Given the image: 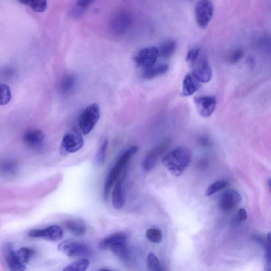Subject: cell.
<instances>
[{
	"mask_svg": "<svg viewBox=\"0 0 271 271\" xmlns=\"http://www.w3.org/2000/svg\"><path fill=\"white\" fill-rule=\"evenodd\" d=\"M192 157V154L190 150L179 147L171 151L164 157L162 162L172 175L179 176L184 173L190 165Z\"/></svg>",
	"mask_w": 271,
	"mask_h": 271,
	"instance_id": "obj_1",
	"label": "cell"
},
{
	"mask_svg": "<svg viewBox=\"0 0 271 271\" xmlns=\"http://www.w3.org/2000/svg\"><path fill=\"white\" fill-rule=\"evenodd\" d=\"M100 116L97 104H92L82 113L79 119V126L82 132L89 134L97 123Z\"/></svg>",
	"mask_w": 271,
	"mask_h": 271,
	"instance_id": "obj_2",
	"label": "cell"
},
{
	"mask_svg": "<svg viewBox=\"0 0 271 271\" xmlns=\"http://www.w3.org/2000/svg\"><path fill=\"white\" fill-rule=\"evenodd\" d=\"M58 250L68 257H85L91 255V250L89 246L71 239L60 243Z\"/></svg>",
	"mask_w": 271,
	"mask_h": 271,
	"instance_id": "obj_3",
	"label": "cell"
},
{
	"mask_svg": "<svg viewBox=\"0 0 271 271\" xmlns=\"http://www.w3.org/2000/svg\"><path fill=\"white\" fill-rule=\"evenodd\" d=\"M214 7L211 0H198L195 7V16L199 27L205 29L212 20Z\"/></svg>",
	"mask_w": 271,
	"mask_h": 271,
	"instance_id": "obj_4",
	"label": "cell"
},
{
	"mask_svg": "<svg viewBox=\"0 0 271 271\" xmlns=\"http://www.w3.org/2000/svg\"><path fill=\"white\" fill-rule=\"evenodd\" d=\"M83 138L76 130H72L65 135L62 142L61 153L63 155L78 152L83 147Z\"/></svg>",
	"mask_w": 271,
	"mask_h": 271,
	"instance_id": "obj_5",
	"label": "cell"
},
{
	"mask_svg": "<svg viewBox=\"0 0 271 271\" xmlns=\"http://www.w3.org/2000/svg\"><path fill=\"white\" fill-rule=\"evenodd\" d=\"M170 144V140H165L149 151L145 157L143 162V167L145 171L149 172L154 168L160 157L166 152Z\"/></svg>",
	"mask_w": 271,
	"mask_h": 271,
	"instance_id": "obj_6",
	"label": "cell"
},
{
	"mask_svg": "<svg viewBox=\"0 0 271 271\" xmlns=\"http://www.w3.org/2000/svg\"><path fill=\"white\" fill-rule=\"evenodd\" d=\"M193 76L200 83H207L212 78V70L208 61L204 58H199L191 65Z\"/></svg>",
	"mask_w": 271,
	"mask_h": 271,
	"instance_id": "obj_7",
	"label": "cell"
},
{
	"mask_svg": "<svg viewBox=\"0 0 271 271\" xmlns=\"http://www.w3.org/2000/svg\"><path fill=\"white\" fill-rule=\"evenodd\" d=\"M194 103L200 116L210 117L215 112L217 99L212 96H202L194 98Z\"/></svg>",
	"mask_w": 271,
	"mask_h": 271,
	"instance_id": "obj_8",
	"label": "cell"
},
{
	"mask_svg": "<svg viewBox=\"0 0 271 271\" xmlns=\"http://www.w3.org/2000/svg\"><path fill=\"white\" fill-rule=\"evenodd\" d=\"M132 24V19L128 13L121 12L113 16L110 23V30L115 35L123 34Z\"/></svg>",
	"mask_w": 271,
	"mask_h": 271,
	"instance_id": "obj_9",
	"label": "cell"
},
{
	"mask_svg": "<svg viewBox=\"0 0 271 271\" xmlns=\"http://www.w3.org/2000/svg\"><path fill=\"white\" fill-rule=\"evenodd\" d=\"M158 56V49L149 47L141 50L135 57V61L138 66L146 69L155 64Z\"/></svg>",
	"mask_w": 271,
	"mask_h": 271,
	"instance_id": "obj_10",
	"label": "cell"
},
{
	"mask_svg": "<svg viewBox=\"0 0 271 271\" xmlns=\"http://www.w3.org/2000/svg\"><path fill=\"white\" fill-rule=\"evenodd\" d=\"M29 236L34 238H41L52 242L61 240L63 236V231L60 226L53 225L43 229H36L30 231Z\"/></svg>",
	"mask_w": 271,
	"mask_h": 271,
	"instance_id": "obj_11",
	"label": "cell"
},
{
	"mask_svg": "<svg viewBox=\"0 0 271 271\" xmlns=\"http://www.w3.org/2000/svg\"><path fill=\"white\" fill-rule=\"evenodd\" d=\"M242 197L240 194L234 190H226L220 197L219 206L222 210L228 212L235 208L240 203Z\"/></svg>",
	"mask_w": 271,
	"mask_h": 271,
	"instance_id": "obj_12",
	"label": "cell"
},
{
	"mask_svg": "<svg viewBox=\"0 0 271 271\" xmlns=\"http://www.w3.org/2000/svg\"><path fill=\"white\" fill-rule=\"evenodd\" d=\"M24 141L31 148H41L45 140V135L40 129H31L24 134Z\"/></svg>",
	"mask_w": 271,
	"mask_h": 271,
	"instance_id": "obj_13",
	"label": "cell"
},
{
	"mask_svg": "<svg viewBox=\"0 0 271 271\" xmlns=\"http://www.w3.org/2000/svg\"><path fill=\"white\" fill-rule=\"evenodd\" d=\"M200 83L192 73L187 74L183 80L181 96L190 97L193 95L199 90Z\"/></svg>",
	"mask_w": 271,
	"mask_h": 271,
	"instance_id": "obj_14",
	"label": "cell"
},
{
	"mask_svg": "<svg viewBox=\"0 0 271 271\" xmlns=\"http://www.w3.org/2000/svg\"><path fill=\"white\" fill-rule=\"evenodd\" d=\"M138 150L136 146H132L126 150L125 152L119 157L115 164V167L112 169L111 171L118 175H120L122 169L127 165L128 162L132 156L135 154Z\"/></svg>",
	"mask_w": 271,
	"mask_h": 271,
	"instance_id": "obj_15",
	"label": "cell"
},
{
	"mask_svg": "<svg viewBox=\"0 0 271 271\" xmlns=\"http://www.w3.org/2000/svg\"><path fill=\"white\" fill-rule=\"evenodd\" d=\"M169 70V66L167 64H155L146 69L143 73V77L146 79H152L167 73Z\"/></svg>",
	"mask_w": 271,
	"mask_h": 271,
	"instance_id": "obj_16",
	"label": "cell"
},
{
	"mask_svg": "<svg viewBox=\"0 0 271 271\" xmlns=\"http://www.w3.org/2000/svg\"><path fill=\"white\" fill-rule=\"evenodd\" d=\"M65 228L75 236L80 237L85 234L86 227L83 221L79 219H70L65 223Z\"/></svg>",
	"mask_w": 271,
	"mask_h": 271,
	"instance_id": "obj_17",
	"label": "cell"
},
{
	"mask_svg": "<svg viewBox=\"0 0 271 271\" xmlns=\"http://www.w3.org/2000/svg\"><path fill=\"white\" fill-rule=\"evenodd\" d=\"M6 251V261L10 270L13 271H23L26 269L24 265L18 261L15 255V251L8 247Z\"/></svg>",
	"mask_w": 271,
	"mask_h": 271,
	"instance_id": "obj_18",
	"label": "cell"
},
{
	"mask_svg": "<svg viewBox=\"0 0 271 271\" xmlns=\"http://www.w3.org/2000/svg\"><path fill=\"white\" fill-rule=\"evenodd\" d=\"M127 242V237L123 233H116L102 239L99 243V248L105 250L110 249L113 245L119 242Z\"/></svg>",
	"mask_w": 271,
	"mask_h": 271,
	"instance_id": "obj_19",
	"label": "cell"
},
{
	"mask_svg": "<svg viewBox=\"0 0 271 271\" xmlns=\"http://www.w3.org/2000/svg\"><path fill=\"white\" fill-rule=\"evenodd\" d=\"M176 42L174 40H167L161 44L158 49L159 56L164 59H168L174 54Z\"/></svg>",
	"mask_w": 271,
	"mask_h": 271,
	"instance_id": "obj_20",
	"label": "cell"
},
{
	"mask_svg": "<svg viewBox=\"0 0 271 271\" xmlns=\"http://www.w3.org/2000/svg\"><path fill=\"white\" fill-rule=\"evenodd\" d=\"M125 200L121 182H118L113 189L112 204L116 209H121L124 205Z\"/></svg>",
	"mask_w": 271,
	"mask_h": 271,
	"instance_id": "obj_21",
	"label": "cell"
},
{
	"mask_svg": "<svg viewBox=\"0 0 271 271\" xmlns=\"http://www.w3.org/2000/svg\"><path fill=\"white\" fill-rule=\"evenodd\" d=\"M21 3L28 6L37 12L45 11L47 8V0H18Z\"/></svg>",
	"mask_w": 271,
	"mask_h": 271,
	"instance_id": "obj_22",
	"label": "cell"
},
{
	"mask_svg": "<svg viewBox=\"0 0 271 271\" xmlns=\"http://www.w3.org/2000/svg\"><path fill=\"white\" fill-rule=\"evenodd\" d=\"M77 84V78L72 74L67 75L63 79L60 89L64 93H69L72 91Z\"/></svg>",
	"mask_w": 271,
	"mask_h": 271,
	"instance_id": "obj_23",
	"label": "cell"
},
{
	"mask_svg": "<svg viewBox=\"0 0 271 271\" xmlns=\"http://www.w3.org/2000/svg\"><path fill=\"white\" fill-rule=\"evenodd\" d=\"M113 254L122 259H127L128 257L127 242H119L111 246L110 248Z\"/></svg>",
	"mask_w": 271,
	"mask_h": 271,
	"instance_id": "obj_24",
	"label": "cell"
},
{
	"mask_svg": "<svg viewBox=\"0 0 271 271\" xmlns=\"http://www.w3.org/2000/svg\"><path fill=\"white\" fill-rule=\"evenodd\" d=\"M15 253L18 261L26 265L34 256L35 251L30 248H22L15 251Z\"/></svg>",
	"mask_w": 271,
	"mask_h": 271,
	"instance_id": "obj_25",
	"label": "cell"
},
{
	"mask_svg": "<svg viewBox=\"0 0 271 271\" xmlns=\"http://www.w3.org/2000/svg\"><path fill=\"white\" fill-rule=\"evenodd\" d=\"M90 261L86 258H83L68 265L64 271H84L89 268Z\"/></svg>",
	"mask_w": 271,
	"mask_h": 271,
	"instance_id": "obj_26",
	"label": "cell"
},
{
	"mask_svg": "<svg viewBox=\"0 0 271 271\" xmlns=\"http://www.w3.org/2000/svg\"><path fill=\"white\" fill-rule=\"evenodd\" d=\"M228 185V182L225 180L217 181L213 183L208 187L206 190L205 194L206 196L209 197L211 195L223 190Z\"/></svg>",
	"mask_w": 271,
	"mask_h": 271,
	"instance_id": "obj_27",
	"label": "cell"
},
{
	"mask_svg": "<svg viewBox=\"0 0 271 271\" xmlns=\"http://www.w3.org/2000/svg\"><path fill=\"white\" fill-rule=\"evenodd\" d=\"M11 99V93L9 87L4 84H0V105H7Z\"/></svg>",
	"mask_w": 271,
	"mask_h": 271,
	"instance_id": "obj_28",
	"label": "cell"
},
{
	"mask_svg": "<svg viewBox=\"0 0 271 271\" xmlns=\"http://www.w3.org/2000/svg\"><path fill=\"white\" fill-rule=\"evenodd\" d=\"M108 147V140L103 142L98 151L96 156V162L98 165H102L105 162L106 157L107 149Z\"/></svg>",
	"mask_w": 271,
	"mask_h": 271,
	"instance_id": "obj_29",
	"label": "cell"
},
{
	"mask_svg": "<svg viewBox=\"0 0 271 271\" xmlns=\"http://www.w3.org/2000/svg\"><path fill=\"white\" fill-rule=\"evenodd\" d=\"M146 236L148 240L154 243H159L162 240V232L159 229H149L146 232Z\"/></svg>",
	"mask_w": 271,
	"mask_h": 271,
	"instance_id": "obj_30",
	"label": "cell"
},
{
	"mask_svg": "<svg viewBox=\"0 0 271 271\" xmlns=\"http://www.w3.org/2000/svg\"><path fill=\"white\" fill-rule=\"evenodd\" d=\"M147 263L148 267L151 270L155 271H161L163 270L158 258L153 253H150L148 255L147 257Z\"/></svg>",
	"mask_w": 271,
	"mask_h": 271,
	"instance_id": "obj_31",
	"label": "cell"
},
{
	"mask_svg": "<svg viewBox=\"0 0 271 271\" xmlns=\"http://www.w3.org/2000/svg\"><path fill=\"white\" fill-rule=\"evenodd\" d=\"M244 54V53L242 49H236L229 55V61L231 64H236L242 59Z\"/></svg>",
	"mask_w": 271,
	"mask_h": 271,
	"instance_id": "obj_32",
	"label": "cell"
},
{
	"mask_svg": "<svg viewBox=\"0 0 271 271\" xmlns=\"http://www.w3.org/2000/svg\"><path fill=\"white\" fill-rule=\"evenodd\" d=\"M200 49L195 47L189 50L186 56V61L191 65L196 61L200 57Z\"/></svg>",
	"mask_w": 271,
	"mask_h": 271,
	"instance_id": "obj_33",
	"label": "cell"
},
{
	"mask_svg": "<svg viewBox=\"0 0 271 271\" xmlns=\"http://www.w3.org/2000/svg\"><path fill=\"white\" fill-rule=\"evenodd\" d=\"M17 169V165L15 163L9 162L5 163L1 168V171L3 173L6 174H12L16 172Z\"/></svg>",
	"mask_w": 271,
	"mask_h": 271,
	"instance_id": "obj_34",
	"label": "cell"
},
{
	"mask_svg": "<svg viewBox=\"0 0 271 271\" xmlns=\"http://www.w3.org/2000/svg\"><path fill=\"white\" fill-rule=\"evenodd\" d=\"M198 142L203 146L208 147L211 146L212 142L209 138L205 136H201L198 138Z\"/></svg>",
	"mask_w": 271,
	"mask_h": 271,
	"instance_id": "obj_35",
	"label": "cell"
},
{
	"mask_svg": "<svg viewBox=\"0 0 271 271\" xmlns=\"http://www.w3.org/2000/svg\"><path fill=\"white\" fill-rule=\"evenodd\" d=\"M247 212L244 209H241L238 211L236 222L238 223L243 222L247 219Z\"/></svg>",
	"mask_w": 271,
	"mask_h": 271,
	"instance_id": "obj_36",
	"label": "cell"
},
{
	"mask_svg": "<svg viewBox=\"0 0 271 271\" xmlns=\"http://www.w3.org/2000/svg\"><path fill=\"white\" fill-rule=\"evenodd\" d=\"M94 0H77V4L81 8H86L94 2Z\"/></svg>",
	"mask_w": 271,
	"mask_h": 271,
	"instance_id": "obj_37",
	"label": "cell"
},
{
	"mask_svg": "<svg viewBox=\"0 0 271 271\" xmlns=\"http://www.w3.org/2000/svg\"><path fill=\"white\" fill-rule=\"evenodd\" d=\"M248 62L249 66L250 67H254L255 65V60L252 57H249L248 59Z\"/></svg>",
	"mask_w": 271,
	"mask_h": 271,
	"instance_id": "obj_38",
	"label": "cell"
},
{
	"mask_svg": "<svg viewBox=\"0 0 271 271\" xmlns=\"http://www.w3.org/2000/svg\"><path fill=\"white\" fill-rule=\"evenodd\" d=\"M268 184H269V188H270V190H271V180L270 179H269V181H268Z\"/></svg>",
	"mask_w": 271,
	"mask_h": 271,
	"instance_id": "obj_39",
	"label": "cell"
}]
</instances>
